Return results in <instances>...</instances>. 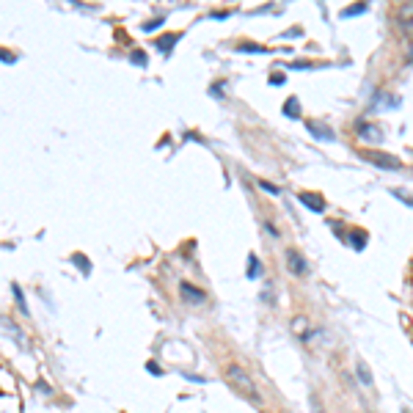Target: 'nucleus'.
Here are the masks:
<instances>
[{"label":"nucleus","instance_id":"nucleus-3","mask_svg":"<svg viewBox=\"0 0 413 413\" xmlns=\"http://www.w3.org/2000/svg\"><path fill=\"white\" fill-rule=\"evenodd\" d=\"M366 160H369V163H375V165H380V168H399V160H394V157H388V154L369 152V154H366Z\"/></svg>","mask_w":413,"mask_h":413},{"label":"nucleus","instance_id":"nucleus-11","mask_svg":"<svg viewBox=\"0 0 413 413\" xmlns=\"http://www.w3.org/2000/svg\"><path fill=\"white\" fill-rule=\"evenodd\" d=\"M251 270H248V276H251V279H256V276H262V264H256V256H251Z\"/></svg>","mask_w":413,"mask_h":413},{"label":"nucleus","instance_id":"nucleus-4","mask_svg":"<svg viewBox=\"0 0 413 413\" xmlns=\"http://www.w3.org/2000/svg\"><path fill=\"white\" fill-rule=\"evenodd\" d=\"M182 297H185L187 303H204V292L198 287H193V284H182Z\"/></svg>","mask_w":413,"mask_h":413},{"label":"nucleus","instance_id":"nucleus-2","mask_svg":"<svg viewBox=\"0 0 413 413\" xmlns=\"http://www.w3.org/2000/svg\"><path fill=\"white\" fill-rule=\"evenodd\" d=\"M287 264H289V273H295V276H303L306 273V259L300 256V251H295V248H287Z\"/></svg>","mask_w":413,"mask_h":413},{"label":"nucleus","instance_id":"nucleus-1","mask_svg":"<svg viewBox=\"0 0 413 413\" xmlns=\"http://www.w3.org/2000/svg\"><path fill=\"white\" fill-rule=\"evenodd\" d=\"M226 375H229V383L237 388V394H243L248 402H262V396L256 394V386H253V380L248 378V375H245L240 366H229Z\"/></svg>","mask_w":413,"mask_h":413},{"label":"nucleus","instance_id":"nucleus-13","mask_svg":"<svg viewBox=\"0 0 413 413\" xmlns=\"http://www.w3.org/2000/svg\"><path fill=\"white\" fill-rule=\"evenodd\" d=\"M361 11H366V6H353V9H345L342 11V17H355V14H361Z\"/></svg>","mask_w":413,"mask_h":413},{"label":"nucleus","instance_id":"nucleus-12","mask_svg":"<svg viewBox=\"0 0 413 413\" xmlns=\"http://www.w3.org/2000/svg\"><path fill=\"white\" fill-rule=\"evenodd\" d=\"M177 39H179V36H165V39H160V42H157V47H160L163 52H168V44H174Z\"/></svg>","mask_w":413,"mask_h":413},{"label":"nucleus","instance_id":"nucleus-7","mask_svg":"<svg viewBox=\"0 0 413 413\" xmlns=\"http://www.w3.org/2000/svg\"><path fill=\"white\" fill-rule=\"evenodd\" d=\"M358 380H361L363 386H372V372L366 369V363L358 361Z\"/></svg>","mask_w":413,"mask_h":413},{"label":"nucleus","instance_id":"nucleus-6","mask_svg":"<svg viewBox=\"0 0 413 413\" xmlns=\"http://www.w3.org/2000/svg\"><path fill=\"white\" fill-rule=\"evenodd\" d=\"M358 138H361V141H372V144H380V138H383V135H380L378 127L361 124V127H358Z\"/></svg>","mask_w":413,"mask_h":413},{"label":"nucleus","instance_id":"nucleus-19","mask_svg":"<svg viewBox=\"0 0 413 413\" xmlns=\"http://www.w3.org/2000/svg\"><path fill=\"white\" fill-rule=\"evenodd\" d=\"M408 55H411V61H413V42H411V50H408Z\"/></svg>","mask_w":413,"mask_h":413},{"label":"nucleus","instance_id":"nucleus-5","mask_svg":"<svg viewBox=\"0 0 413 413\" xmlns=\"http://www.w3.org/2000/svg\"><path fill=\"white\" fill-rule=\"evenodd\" d=\"M297 198H300V201H303L309 210H314V212H322V210H325V201H322L320 196H314V193H300Z\"/></svg>","mask_w":413,"mask_h":413},{"label":"nucleus","instance_id":"nucleus-17","mask_svg":"<svg viewBox=\"0 0 413 413\" xmlns=\"http://www.w3.org/2000/svg\"><path fill=\"white\" fill-rule=\"evenodd\" d=\"M132 61L135 64H144V52H132Z\"/></svg>","mask_w":413,"mask_h":413},{"label":"nucleus","instance_id":"nucleus-15","mask_svg":"<svg viewBox=\"0 0 413 413\" xmlns=\"http://www.w3.org/2000/svg\"><path fill=\"white\" fill-rule=\"evenodd\" d=\"M295 108H297V99H289V102H287V116H297Z\"/></svg>","mask_w":413,"mask_h":413},{"label":"nucleus","instance_id":"nucleus-18","mask_svg":"<svg viewBox=\"0 0 413 413\" xmlns=\"http://www.w3.org/2000/svg\"><path fill=\"white\" fill-rule=\"evenodd\" d=\"M312 408H314V413H322V408H320V402H312Z\"/></svg>","mask_w":413,"mask_h":413},{"label":"nucleus","instance_id":"nucleus-16","mask_svg":"<svg viewBox=\"0 0 413 413\" xmlns=\"http://www.w3.org/2000/svg\"><path fill=\"white\" fill-rule=\"evenodd\" d=\"M264 229H267V231H270V234H273V237H279V229L273 226V223H270V220H264Z\"/></svg>","mask_w":413,"mask_h":413},{"label":"nucleus","instance_id":"nucleus-8","mask_svg":"<svg viewBox=\"0 0 413 413\" xmlns=\"http://www.w3.org/2000/svg\"><path fill=\"white\" fill-rule=\"evenodd\" d=\"M309 130H312V132H317L314 138H333L328 127H320V124H314V121H309Z\"/></svg>","mask_w":413,"mask_h":413},{"label":"nucleus","instance_id":"nucleus-10","mask_svg":"<svg viewBox=\"0 0 413 413\" xmlns=\"http://www.w3.org/2000/svg\"><path fill=\"white\" fill-rule=\"evenodd\" d=\"M350 240H353L355 248H363V243H366V237H363L361 231H350Z\"/></svg>","mask_w":413,"mask_h":413},{"label":"nucleus","instance_id":"nucleus-14","mask_svg":"<svg viewBox=\"0 0 413 413\" xmlns=\"http://www.w3.org/2000/svg\"><path fill=\"white\" fill-rule=\"evenodd\" d=\"M259 187H262V190H267V193H273V196H279V193H281L279 187H276V185H270V182H259Z\"/></svg>","mask_w":413,"mask_h":413},{"label":"nucleus","instance_id":"nucleus-9","mask_svg":"<svg viewBox=\"0 0 413 413\" xmlns=\"http://www.w3.org/2000/svg\"><path fill=\"white\" fill-rule=\"evenodd\" d=\"M306 328H309V320H306V317H295V320H292V330H295L297 336H303Z\"/></svg>","mask_w":413,"mask_h":413}]
</instances>
